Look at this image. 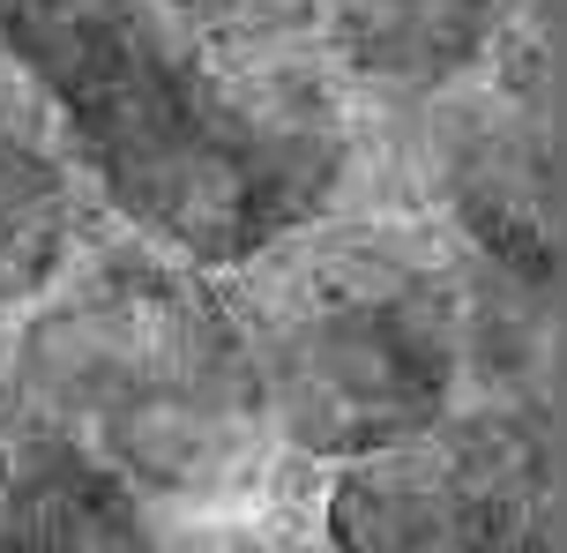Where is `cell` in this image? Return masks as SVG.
I'll use <instances>...</instances> for the list:
<instances>
[{
	"mask_svg": "<svg viewBox=\"0 0 567 553\" xmlns=\"http://www.w3.org/2000/svg\"><path fill=\"white\" fill-rule=\"evenodd\" d=\"M269 434L307 471L471 404H553V285L471 255L411 203H343L209 269Z\"/></svg>",
	"mask_w": 567,
	"mask_h": 553,
	"instance_id": "6da1fadb",
	"label": "cell"
},
{
	"mask_svg": "<svg viewBox=\"0 0 567 553\" xmlns=\"http://www.w3.org/2000/svg\"><path fill=\"white\" fill-rule=\"evenodd\" d=\"M0 457L172 516L313 487L269 434L217 277L113 217L0 321Z\"/></svg>",
	"mask_w": 567,
	"mask_h": 553,
	"instance_id": "7a4b0ae2",
	"label": "cell"
},
{
	"mask_svg": "<svg viewBox=\"0 0 567 553\" xmlns=\"http://www.w3.org/2000/svg\"><path fill=\"white\" fill-rule=\"evenodd\" d=\"M307 524L321 553H560L553 404H471L313 471Z\"/></svg>",
	"mask_w": 567,
	"mask_h": 553,
	"instance_id": "3957f363",
	"label": "cell"
},
{
	"mask_svg": "<svg viewBox=\"0 0 567 553\" xmlns=\"http://www.w3.org/2000/svg\"><path fill=\"white\" fill-rule=\"evenodd\" d=\"M433 225H449L471 255L553 285L560 269V173H553V120L523 98H449L433 105L419 143V195Z\"/></svg>",
	"mask_w": 567,
	"mask_h": 553,
	"instance_id": "277c9868",
	"label": "cell"
},
{
	"mask_svg": "<svg viewBox=\"0 0 567 553\" xmlns=\"http://www.w3.org/2000/svg\"><path fill=\"white\" fill-rule=\"evenodd\" d=\"M97 225H105V209L90 195L60 105L0 53V321Z\"/></svg>",
	"mask_w": 567,
	"mask_h": 553,
	"instance_id": "5b68a950",
	"label": "cell"
}]
</instances>
